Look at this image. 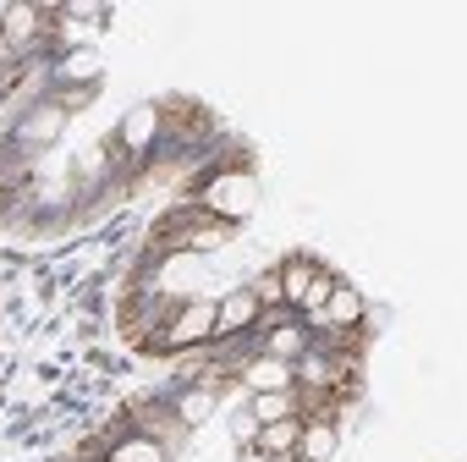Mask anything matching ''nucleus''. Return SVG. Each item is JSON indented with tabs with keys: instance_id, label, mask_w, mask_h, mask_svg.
I'll list each match as a JSON object with an SVG mask.
<instances>
[{
	"instance_id": "f257e3e1",
	"label": "nucleus",
	"mask_w": 467,
	"mask_h": 462,
	"mask_svg": "<svg viewBox=\"0 0 467 462\" xmlns=\"http://www.w3.org/2000/svg\"><path fill=\"white\" fill-rule=\"evenodd\" d=\"M198 209H203L209 220H220V226L248 220V215L259 209V182H254V171H243V165L214 171V176L198 187Z\"/></svg>"
},
{
	"instance_id": "f03ea898",
	"label": "nucleus",
	"mask_w": 467,
	"mask_h": 462,
	"mask_svg": "<svg viewBox=\"0 0 467 462\" xmlns=\"http://www.w3.org/2000/svg\"><path fill=\"white\" fill-rule=\"evenodd\" d=\"M203 341H214V303L209 298H187V303L171 309V320L143 347L149 352H187V347H203Z\"/></svg>"
},
{
	"instance_id": "7ed1b4c3",
	"label": "nucleus",
	"mask_w": 467,
	"mask_h": 462,
	"mask_svg": "<svg viewBox=\"0 0 467 462\" xmlns=\"http://www.w3.org/2000/svg\"><path fill=\"white\" fill-rule=\"evenodd\" d=\"M275 276H281V303H292L297 314H314V320H319L325 298L336 292V276H330L325 265H314L308 254H292Z\"/></svg>"
},
{
	"instance_id": "20e7f679",
	"label": "nucleus",
	"mask_w": 467,
	"mask_h": 462,
	"mask_svg": "<svg viewBox=\"0 0 467 462\" xmlns=\"http://www.w3.org/2000/svg\"><path fill=\"white\" fill-rule=\"evenodd\" d=\"M132 435H149V440H160L165 451H176V446L187 440V424L176 418L171 396H149V402L132 407Z\"/></svg>"
},
{
	"instance_id": "39448f33",
	"label": "nucleus",
	"mask_w": 467,
	"mask_h": 462,
	"mask_svg": "<svg viewBox=\"0 0 467 462\" xmlns=\"http://www.w3.org/2000/svg\"><path fill=\"white\" fill-rule=\"evenodd\" d=\"M61 132H67V116L45 100V105H34V110L12 127V143H23V149H50Z\"/></svg>"
},
{
	"instance_id": "423d86ee",
	"label": "nucleus",
	"mask_w": 467,
	"mask_h": 462,
	"mask_svg": "<svg viewBox=\"0 0 467 462\" xmlns=\"http://www.w3.org/2000/svg\"><path fill=\"white\" fill-rule=\"evenodd\" d=\"M265 320V303L254 292H231L225 303H214V336H243Z\"/></svg>"
},
{
	"instance_id": "0eeeda50",
	"label": "nucleus",
	"mask_w": 467,
	"mask_h": 462,
	"mask_svg": "<svg viewBox=\"0 0 467 462\" xmlns=\"http://www.w3.org/2000/svg\"><path fill=\"white\" fill-rule=\"evenodd\" d=\"M160 127H165V116H160V105H132L127 116H121V149H132V154H149L154 143H160Z\"/></svg>"
},
{
	"instance_id": "6e6552de",
	"label": "nucleus",
	"mask_w": 467,
	"mask_h": 462,
	"mask_svg": "<svg viewBox=\"0 0 467 462\" xmlns=\"http://www.w3.org/2000/svg\"><path fill=\"white\" fill-rule=\"evenodd\" d=\"M243 385H248V391H297V369L259 352V358L243 369Z\"/></svg>"
},
{
	"instance_id": "1a4fd4ad",
	"label": "nucleus",
	"mask_w": 467,
	"mask_h": 462,
	"mask_svg": "<svg viewBox=\"0 0 467 462\" xmlns=\"http://www.w3.org/2000/svg\"><path fill=\"white\" fill-rule=\"evenodd\" d=\"M363 314H368V303H363V292H358V287H347V281H336V292H330V298H325V309H319V320H330L336 331H352Z\"/></svg>"
},
{
	"instance_id": "9d476101",
	"label": "nucleus",
	"mask_w": 467,
	"mask_h": 462,
	"mask_svg": "<svg viewBox=\"0 0 467 462\" xmlns=\"http://www.w3.org/2000/svg\"><path fill=\"white\" fill-rule=\"evenodd\" d=\"M336 446H341V435H336L330 418H303V435H297V457L303 462H330Z\"/></svg>"
},
{
	"instance_id": "9b49d317",
	"label": "nucleus",
	"mask_w": 467,
	"mask_h": 462,
	"mask_svg": "<svg viewBox=\"0 0 467 462\" xmlns=\"http://www.w3.org/2000/svg\"><path fill=\"white\" fill-rule=\"evenodd\" d=\"M171 407H176V418L192 429V424H209V418H214L220 391H214V385H187V391H176V396H171Z\"/></svg>"
},
{
	"instance_id": "f8f14e48",
	"label": "nucleus",
	"mask_w": 467,
	"mask_h": 462,
	"mask_svg": "<svg viewBox=\"0 0 467 462\" xmlns=\"http://www.w3.org/2000/svg\"><path fill=\"white\" fill-rule=\"evenodd\" d=\"M297 413H303L297 391H254L248 396V418L254 424H275V418H297Z\"/></svg>"
},
{
	"instance_id": "ddd939ff",
	"label": "nucleus",
	"mask_w": 467,
	"mask_h": 462,
	"mask_svg": "<svg viewBox=\"0 0 467 462\" xmlns=\"http://www.w3.org/2000/svg\"><path fill=\"white\" fill-rule=\"evenodd\" d=\"M297 435H303V413H297V418H275V424H259L254 446H259L265 457H286V451H297Z\"/></svg>"
},
{
	"instance_id": "4468645a",
	"label": "nucleus",
	"mask_w": 467,
	"mask_h": 462,
	"mask_svg": "<svg viewBox=\"0 0 467 462\" xmlns=\"http://www.w3.org/2000/svg\"><path fill=\"white\" fill-rule=\"evenodd\" d=\"M45 17H50V12H39V6H6V28H0V39H6L12 50H28L34 34H39L34 23H45Z\"/></svg>"
},
{
	"instance_id": "2eb2a0df",
	"label": "nucleus",
	"mask_w": 467,
	"mask_h": 462,
	"mask_svg": "<svg viewBox=\"0 0 467 462\" xmlns=\"http://www.w3.org/2000/svg\"><path fill=\"white\" fill-rule=\"evenodd\" d=\"M110 462H171V451L160 440H149V435H121L110 446Z\"/></svg>"
},
{
	"instance_id": "dca6fc26",
	"label": "nucleus",
	"mask_w": 467,
	"mask_h": 462,
	"mask_svg": "<svg viewBox=\"0 0 467 462\" xmlns=\"http://www.w3.org/2000/svg\"><path fill=\"white\" fill-rule=\"evenodd\" d=\"M94 94H99V78H94V83H83V89H61V94H56L50 105H56V110L67 116V110H83V105H94Z\"/></svg>"
},
{
	"instance_id": "f3484780",
	"label": "nucleus",
	"mask_w": 467,
	"mask_h": 462,
	"mask_svg": "<svg viewBox=\"0 0 467 462\" xmlns=\"http://www.w3.org/2000/svg\"><path fill=\"white\" fill-rule=\"evenodd\" d=\"M248 292H254V298H259L265 309H281V276H275V270H265V276H259V281H254Z\"/></svg>"
},
{
	"instance_id": "a211bd4d",
	"label": "nucleus",
	"mask_w": 467,
	"mask_h": 462,
	"mask_svg": "<svg viewBox=\"0 0 467 462\" xmlns=\"http://www.w3.org/2000/svg\"><path fill=\"white\" fill-rule=\"evenodd\" d=\"M56 17H72V23H105V17H110V6H61Z\"/></svg>"
},
{
	"instance_id": "6ab92c4d",
	"label": "nucleus",
	"mask_w": 467,
	"mask_h": 462,
	"mask_svg": "<svg viewBox=\"0 0 467 462\" xmlns=\"http://www.w3.org/2000/svg\"><path fill=\"white\" fill-rule=\"evenodd\" d=\"M56 78H78V83H83V78H94V56H72Z\"/></svg>"
},
{
	"instance_id": "aec40b11",
	"label": "nucleus",
	"mask_w": 467,
	"mask_h": 462,
	"mask_svg": "<svg viewBox=\"0 0 467 462\" xmlns=\"http://www.w3.org/2000/svg\"><path fill=\"white\" fill-rule=\"evenodd\" d=\"M237 462H270V457H265L259 446H243V457H237Z\"/></svg>"
},
{
	"instance_id": "412c9836",
	"label": "nucleus",
	"mask_w": 467,
	"mask_h": 462,
	"mask_svg": "<svg viewBox=\"0 0 467 462\" xmlns=\"http://www.w3.org/2000/svg\"><path fill=\"white\" fill-rule=\"evenodd\" d=\"M270 462H303V457H297V451H286V457H270Z\"/></svg>"
}]
</instances>
